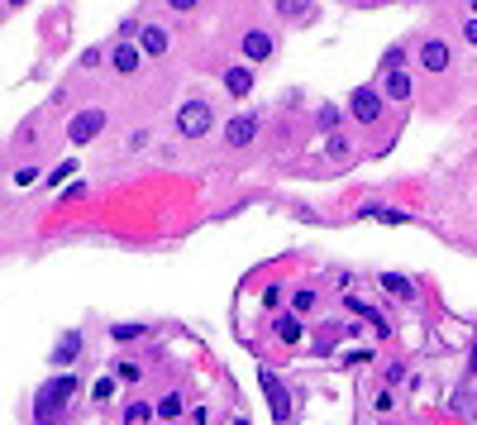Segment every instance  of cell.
Returning <instances> with one entry per match:
<instances>
[{
  "label": "cell",
  "instance_id": "cell-1",
  "mask_svg": "<svg viewBox=\"0 0 477 425\" xmlns=\"http://www.w3.org/2000/svg\"><path fill=\"white\" fill-rule=\"evenodd\" d=\"M77 397V378L72 373H53L48 382H38V397H34V416L38 425H58L62 421V406Z\"/></svg>",
  "mask_w": 477,
  "mask_h": 425
},
{
  "label": "cell",
  "instance_id": "cell-2",
  "mask_svg": "<svg viewBox=\"0 0 477 425\" xmlns=\"http://www.w3.org/2000/svg\"><path fill=\"white\" fill-rule=\"evenodd\" d=\"M210 124H215L210 101H187V106L177 110V134H182V139H205Z\"/></svg>",
  "mask_w": 477,
  "mask_h": 425
},
{
  "label": "cell",
  "instance_id": "cell-3",
  "mask_svg": "<svg viewBox=\"0 0 477 425\" xmlns=\"http://www.w3.org/2000/svg\"><path fill=\"white\" fill-rule=\"evenodd\" d=\"M258 387H263V397H268V406H272V421L291 425V392L282 387V378H277L272 368H258Z\"/></svg>",
  "mask_w": 477,
  "mask_h": 425
},
{
  "label": "cell",
  "instance_id": "cell-4",
  "mask_svg": "<svg viewBox=\"0 0 477 425\" xmlns=\"http://www.w3.org/2000/svg\"><path fill=\"white\" fill-rule=\"evenodd\" d=\"M100 129H105V110H77L72 119H67V139L82 148V143H91V139H100Z\"/></svg>",
  "mask_w": 477,
  "mask_h": 425
},
{
  "label": "cell",
  "instance_id": "cell-5",
  "mask_svg": "<svg viewBox=\"0 0 477 425\" xmlns=\"http://www.w3.org/2000/svg\"><path fill=\"white\" fill-rule=\"evenodd\" d=\"M382 101H386V96H382L377 87H358V91L349 96V110H353L358 124H377L382 119Z\"/></svg>",
  "mask_w": 477,
  "mask_h": 425
},
{
  "label": "cell",
  "instance_id": "cell-6",
  "mask_svg": "<svg viewBox=\"0 0 477 425\" xmlns=\"http://www.w3.org/2000/svg\"><path fill=\"white\" fill-rule=\"evenodd\" d=\"M239 48H244V58H248V62H268V58L277 53V43H272V34H268V29H248V34L239 38Z\"/></svg>",
  "mask_w": 477,
  "mask_h": 425
},
{
  "label": "cell",
  "instance_id": "cell-7",
  "mask_svg": "<svg viewBox=\"0 0 477 425\" xmlns=\"http://www.w3.org/2000/svg\"><path fill=\"white\" fill-rule=\"evenodd\" d=\"M449 62H454V48L444 38H425L420 43V67L425 72H449Z\"/></svg>",
  "mask_w": 477,
  "mask_h": 425
},
{
  "label": "cell",
  "instance_id": "cell-8",
  "mask_svg": "<svg viewBox=\"0 0 477 425\" xmlns=\"http://www.w3.org/2000/svg\"><path fill=\"white\" fill-rule=\"evenodd\" d=\"M82 349H86L82 330H62V334H58V349H53V368H67V363H77V358H82Z\"/></svg>",
  "mask_w": 477,
  "mask_h": 425
},
{
  "label": "cell",
  "instance_id": "cell-9",
  "mask_svg": "<svg viewBox=\"0 0 477 425\" xmlns=\"http://www.w3.org/2000/svg\"><path fill=\"white\" fill-rule=\"evenodd\" d=\"M224 139H229L234 148L253 143V139H258V115H234V119H229V129H224Z\"/></svg>",
  "mask_w": 477,
  "mask_h": 425
},
{
  "label": "cell",
  "instance_id": "cell-10",
  "mask_svg": "<svg viewBox=\"0 0 477 425\" xmlns=\"http://www.w3.org/2000/svg\"><path fill=\"white\" fill-rule=\"evenodd\" d=\"M344 306H349V311H358V316L368 320L377 334H391V325H386V316H382L377 306H368V301H358V297H344Z\"/></svg>",
  "mask_w": 477,
  "mask_h": 425
},
{
  "label": "cell",
  "instance_id": "cell-11",
  "mask_svg": "<svg viewBox=\"0 0 477 425\" xmlns=\"http://www.w3.org/2000/svg\"><path fill=\"white\" fill-rule=\"evenodd\" d=\"M139 48H143L148 58H163V53H167V29H163V24H148L143 38H139Z\"/></svg>",
  "mask_w": 477,
  "mask_h": 425
},
{
  "label": "cell",
  "instance_id": "cell-12",
  "mask_svg": "<svg viewBox=\"0 0 477 425\" xmlns=\"http://www.w3.org/2000/svg\"><path fill=\"white\" fill-rule=\"evenodd\" d=\"M139 62H143V48H134V43H115V72H139Z\"/></svg>",
  "mask_w": 477,
  "mask_h": 425
},
{
  "label": "cell",
  "instance_id": "cell-13",
  "mask_svg": "<svg viewBox=\"0 0 477 425\" xmlns=\"http://www.w3.org/2000/svg\"><path fill=\"white\" fill-rule=\"evenodd\" d=\"M224 87H229V96L244 101V96L253 91V67H229V72H224Z\"/></svg>",
  "mask_w": 477,
  "mask_h": 425
},
{
  "label": "cell",
  "instance_id": "cell-14",
  "mask_svg": "<svg viewBox=\"0 0 477 425\" xmlns=\"http://www.w3.org/2000/svg\"><path fill=\"white\" fill-rule=\"evenodd\" d=\"M382 292H391L396 301H415V282L401 273H382Z\"/></svg>",
  "mask_w": 477,
  "mask_h": 425
},
{
  "label": "cell",
  "instance_id": "cell-15",
  "mask_svg": "<svg viewBox=\"0 0 477 425\" xmlns=\"http://www.w3.org/2000/svg\"><path fill=\"white\" fill-rule=\"evenodd\" d=\"M272 330H277V339H282V344H301V334H305L301 316H277V320H272Z\"/></svg>",
  "mask_w": 477,
  "mask_h": 425
},
{
  "label": "cell",
  "instance_id": "cell-16",
  "mask_svg": "<svg viewBox=\"0 0 477 425\" xmlns=\"http://www.w3.org/2000/svg\"><path fill=\"white\" fill-rule=\"evenodd\" d=\"M382 96H386V101H410V77H406V72H386Z\"/></svg>",
  "mask_w": 477,
  "mask_h": 425
},
{
  "label": "cell",
  "instance_id": "cell-17",
  "mask_svg": "<svg viewBox=\"0 0 477 425\" xmlns=\"http://www.w3.org/2000/svg\"><path fill=\"white\" fill-rule=\"evenodd\" d=\"M153 416H158V406H148V402H129L124 406V421L129 425H143V421H153Z\"/></svg>",
  "mask_w": 477,
  "mask_h": 425
},
{
  "label": "cell",
  "instance_id": "cell-18",
  "mask_svg": "<svg viewBox=\"0 0 477 425\" xmlns=\"http://www.w3.org/2000/svg\"><path fill=\"white\" fill-rule=\"evenodd\" d=\"M143 334V325H134V320H119V325H110V339H119V344H129V339H139Z\"/></svg>",
  "mask_w": 477,
  "mask_h": 425
},
{
  "label": "cell",
  "instance_id": "cell-19",
  "mask_svg": "<svg viewBox=\"0 0 477 425\" xmlns=\"http://www.w3.org/2000/svg\"><path fill=\"white\" fill-rule=\"evenodd\" d=\"M182 406H187V402H182L177 392H167V397L158 402V416H163V421H177V416H182Z\"/></svg>",
  "mask_w": 477,
  "mask_h": 425
},
{
  "label": "cell",
  "instance_id": "cell-20",
  "mask_svg": "<svg viewBox=\"0 0 477 425\" xmlns=\"http://www.w3.org/2000/svg\"><path fill=\"white\" fill-rule=\"evenodd\" d=\"M325 153H329L334 163H339V158H349V139H344V134H329V143H325Z\"/></svg>",
  "mask_w": 477,
  "mask_h": 425
},
{
  "label": "cell",
  "instance_id": "cell-21",
  "mask_svg": "<svg viewBox=\"0 0 477 425\" xmlns=\"http://www.w3.org/2000/svg\"><path fill=\"white\" fill-rule=\"evenodd\" d=\"M115 378H119V382H139V378H143V368L124 358V363H115Z\"/></svg>",
  "mask_w": 477,
  "mask_h": 425
},
{
  "label": "cell",
  "instance_id": "cell-22",
  "mask_svg": "<svg viewBox=\"0 0 477 425\" xmlns=\"http://www.w3.org/2000/svg\"><path fill=\"white\" fill-rule=\"evenodd\" d=\"M382 67H386V72H401V67H406V48H386Z\"/></svg>",
  "mask_w": 477,
  "mask_h": 425
},
{
  "label": "cell",
  "instance_id": "cell-23",
  "mask_svg": "<svg viewBox=\"0 0 477 425\" xmlns=\"http://www.w3.org/2000/svg\"><path fill=\"white\" fill-rule=\"evenodd\" d=\"M277 14H286V19H310L315 5H277Z\"/></svg>",
  "mask_w": 477,
  "mask_h": 425
},
{
  "label": "cell",
  "instance_id": "cell-24",
  "mask_svg": "<svg viewBox=\"0 0 477 425\" xmlns=\"http://www.w3.org/2000/svg\"><path fill=\"white\" fill-rule=\"evenodd\" d=\"M291 306H296V316L315 311V292H296V297H291Z\"/></svg>",
  "mask_w": 477,
  "mask_h": 425
},
{
  "label": "cell",
  "instance_id": "cell-25",
  "mask_svg": "<svg viewBox=\"0 0 477 425\" xmlns=\"http://www.w3.org/2000/svg\"><path fill=\"white\" fill-rule=\"evenodd\" d=\"M315 119H320V129H334V124H339V106H320Z\"/></svg>",
  "mask_w": 477,
  "mask_h": 425
},
{
  "label": "cell",
  "instance_id": "cell-26",
  "mask_svg": "<svg viewBox=\"0 0 477 425\" xmlns=\"http://www.w3.org/2000/svg\"><path fill=\"white\" fill-rule=\"evenodd\" d=\"M263 306H268V311H277V306H282V287H277V282H268V292H263Z\"/></svg>",
  "mask_w": 477,
  "mask_h": 425
},
{
  "label": "cell",
  "instance_id": "cell-27",
  "mask_svg": "<svg viewBox=\"0 0 477 425\" xmlns=\"http://www.w3.org/2000/svg\"><path fill=\"white\" fill-rule=\"evenodd\" d=\"M110 392H115V378H100V382L91 387V397H95V402H110Z\"/></svg>",
  "mask_w": 477,
  "mask_h": 425
},
{
  "label": "cell",
  "instance_id": "cell-28",
  "mask_svg": "<svg viewBox=\"0 0 477 425\" xmlns=\"http://www.w3.org/2000/svg\"><path fill=\"white\" fill-rule=\"evenodd\" d=\"M34 182H38V168H19L14 172V187H34Z\"/></svg>",
  "mask_w": 477,
  "mask_h": 425
},
{
  "label": "cell",
  "instance_id": "cell-29",
  "mask_svg": "<svg viewBox=\"0 0 477 425\" xmlns=\"http://www.w3.org/2000/svg\"><path fill=\"white\" fill-rule=\"evenodd\" d=\"M72 172H77V163H62V168H58V172H53V177H48V187H62V182H67V177H72Z\"/></svg>",
  "mask_w": 477,
  "mask_h": 425
},
{
  "label": "cell",
  "instance_id": "cell-30",
  "mask_svg": "<svg viewBox=\"0 0 477 425\" xmlns=\"http://www.w3.org/2000/svg\"><path fill=\"white\" fill-rule=\"evenodd\" d=\"M463 38H468V43L477 48V19H468V24H463Z\"/></svg>",
  "mask_w": 477,
  "mask_h": 425
},
{
  "label": "cell",
  "instance_id": "cell-31",
  "mask_svg": "<svg viewBox=\"0 0 477 425\" xmlns=\"http://www.w3.org/2000/svg\"><path fill=\"white\" fill-rule=\"evenodd\" d=\"M468 378H477V339H473V349H468Z\"/></svg>",
  "mask_w": 477,
  "mask_h": 425
}]
</instances>
